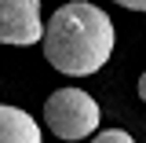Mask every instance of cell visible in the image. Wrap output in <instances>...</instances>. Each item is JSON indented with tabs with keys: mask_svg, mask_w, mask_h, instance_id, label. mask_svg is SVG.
Segmentation results:
<instances>
[{
	"mask_svg": "<svg viewBox=\"0 0 146 143\" xmlns=\"http://www.w3.org/2000/svg\"><path fill=\"white\" fill-rule=\"evenodd\" d=\"M91 143H135L131 136H128L124 128H106V132H99Z\"/></svg>",
	"mask_w": 146,
	"mask_h": 143,
	"instance_id": "5b68a950",
	"label": "cell"
},
{
	"mask_svg": "<svg viewBox=\"0 0 146 143\" xmlns=\"http://www.w3.org/2000/svg\"><path fill=\"white\" fill-rule=\"evenodd\" d=\"M44 125L66 143L88 140L99 128V103L80 88H58L44 103Z\"/></svg>",
	"mask_w": 146,
	"mask_h": 143,
	"instance_id": "7a4b0ae2",
	"label": "cell"
},
{
	"mask_svg": "<svg viewBox=\"0 0 146 143\" xmlns=\"http://www.w3.org/2000/svg\"><path fill=\"white\" fill-rule=\"evenodd\" d=\"M124 11H146V0H121Z\"/></svg>",
	"mask_w": 146,
	"mask_h": 143,
	"instance_id": "8992f818",
	"label": "cell"
},
{
	"mask_svg": "<svg viewBox=\"0 0 146 143\" xmlns=\"http://www.w3.org/2000/svg\"><path fill=\"white\" fill-rule=\"evenodd\" d=\"M139 95H143V103H146V70H143V77H139Z\"/></svg>",
	"mask_w": 146,
	"mask_h": 143,
	"instance_id": "52a82bcc",
	"label": "cell"
},
{
	"mask_svg": "<svg viewBox=\"0 0 146 143\" xmlns=\"http://www.w3.org/2000/svg\"><path fill=\"white\" fill-rule=\"evenodd\" d=\"M44 37L36 0H0V44H36Z\"/></svg>",
	"mask_w": 146,
	"mask_h": 143,
	"instance_id": "3957f363",
	"label": "cell"
},
{
	"mask_svg": "<svg viewBox=\"0 0 146 143\" xmlns=\"http://www.w3.org/2000/svg\"><path fill=\"white\" fill-rule=\"evenodd\" d=\"M0 143H40V125L18 107H0Z\"/></svg>",
	"mask_w": 146,
	"mask_h": 143,
	"instance_id": "277c9868",
	"label": "cell"
},
{
	"mask_svg": "<svg viewBox=\"0 0 146 143\" xmlns=\"http://www.w3.org/2000/svg\"><path fill=\"white\" fill-rule=\"evenodd\" d=\"M44 55L58 73L88 77L99 73L113 55V22L95 4H62L44 26Z\"/></svg>",
	"mask_w": 146,
	"mask_h": 143,
	"instance_id": "6da1fadb",
	"label": "cell"
}]
</instances>
